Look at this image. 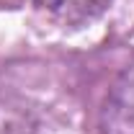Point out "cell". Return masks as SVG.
Returning <instances> with one entry per match:
<instances>
[{
    "mask_svg": "<svg viewBox=\"0 0 134 134\" xmlns=\"http://www.w3.org/2000/svg\"><path fill=\"white\" fill-rule=\"evenodd\" d=\"M100 126L103 134H134V67L119 77L106 96Z\"/></svg>",
    "mask_w": 134,
    "mask_h": 134,
    "instance_id": "obj_1",
    "label": "cell"
},
{
    "mask_svg": "<svg viewBox=\"0 0 134 134\" xmlns=\"http://www.w3.org/2000/svg\"><path fill=\"white\" fill-rule=\"evenodd\" d=\"M111 0H36V8L65 26H85L108 8Z\"/></svg>",
    "mask_w": 134,
    "mask_h": 134,
    "instance_id": "obj_2",
    "label": "cell"
}]
</instances>
